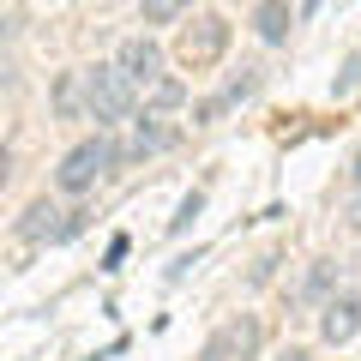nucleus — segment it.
<instances>
[{
    "label": "nucleus",
    "instance_id": "nucleus-5",
    "mask_svg": "<svg viewBox=\"0 0 361 361\" xmlns=\"http://www.w3.org/2000/svg\"><path fill=\"white\" fill-rule=\"evenodd\" d=\"M18 235H25V241H66V235H78V211H61V205H49V199H37V205L25 211V223H18Z\"/></svg>",
    "mask_w": 361,
    "mask_h": 361
},
{
    "label": "nucleus",
    "instance_id": "nucleus-17",
    "mask_svg": "<svg viewBox=\"0 0 361 361\" xmlns=\"http://www.w3.org/2000/svg\"><path fill=\"white\" fill-rule=\"evenodd\" d=\"M355 187H361V151H355Z\"/></svg>",
    "mask_w": 361,
    "mask_h": 361
},
{
    "label": "nucleus",
    "instance_id": "nucleus-6",
    "mask_svg": "<svg viewBox=\"0 0 361 361\" xmlns=\"http://www.w3.org/2000/svg\"><path fill=\"white\" fill-rule=\"evenodd\" d=\"M253 90H259V73H253V66H241V73H235L229 85L217 90V97H205V103L193 109V121H199V127H211V121H223L229 109H241L247 97H253Z\"/></svg>",
    "mask_w": 361,
    "mask_h": 361
},
{
    "label": "nucleus",
    "instance_id": "nucleus-10",
    "mask_svg": "<svg viewBox=\"0 0 361 361\" xmlns=\"http://www.w3.org/2000/svg\"><path fill=\"white\" fill-rule=\"evenodd\" d=\"M54 109H61L66 121H78V115L90 121V109H85V73H66L61 85H54Z\"/></svg>",
    "mask_w": 361,
    "mask_h": 361
},
{
    "label": "nucleus",
    "instance_id": "nucleus-13",
    "mask_svg": "<svg viewBox=\"0 0 361 361\" xmlns=\"http://www.w3.org/2000/svg\"><path fill=\"white\" fill-rule=\"evenodd\" d=\"M175 103H180V78H163V85H151V109H157V115H169Z\"/></svg>",
    "mask_w": 361,
    "mask_h": 361
},
{
    "label": "nucleus",
    "instance_id": "nucleus-14",
    "mask_svg": "<svg viewBox=\"0 0 361 361\" xmlns=\"http://www.w3.org/2000/svg\"><path fill=\"white\" fill-rule=\"evenodd\" d=\"M199 205H205V199H199V193H187V199H180V217H175V235L187 229V223H193V217H199Z\"/></svg>",
    "mask_w": 361,
    "mask_h": 361
},
{
    "label": "nucleus",
    "instance_id": "nucleus-18",
    "mask_svg": "<svg viewBox=\"0 0 361 361\" xmlns=\"http://www.w3.org/2000/svg\"><path fill=\"white\" fill-rule=\"evenodd\" d=\"M283 361H307V355H301V349H295V355H283Z\"/></svg>",
    "mask_w": 361,
    "mask_h": 361
},
{
    "label": "nucleus",
    "instance_id": "nucleus-11",
    "mask_svg": "<svg viewBox=\"0 0 361 361\" xmlns=\"http://www.w3.org/2000/svg\"><path fill=\"white\" fill-rule=\"evenodd\" d=\"M253 25H259V37H265V42H283L289 37V0H265V6L253 13Z\"/></svg>",
    "mask_w": 361,
    "mask_h": 361
},
{
    "label": "nucleus",
    "instance_id": "nucleus-3",
    "mask_svg": "<svg viewBox=\"0 0 361 361\" xmlns=\"http://www.w3.org/2000/svg\"><path fill=\"white\" fill-rule=\"evenodd\" d=\"M223 49H229V18H217V13L193 18V25L180 30V61L187 66H211Z\"/></svg>",
    "mask_w": 361,
    "mask_h": 361
},
{
    "label": "nucleus",
    "instance_id": "nucleus-2",
    "mask_svg": "<svg viewBox=\"0 0 361 361\" xmlns=\"http://www.w3.org/2000/svg\"><path fill=\"white\" fill-rule=\"evenodd\" d=\"M133 103H139V85H133L121 66H90L85 73V109L97 127H109V121H127Z\"/></svg>",
    "mask_w": 361,
    "mask_h": 361
},
{
    "label": "nucleus",
    "instance_id": "nucleus-9",
    "mask_svg": "<svg viewBox=\"0 0 361 361\" xmlns=\"http://www.w3.org/2000/svg\"><path fill=\"white\" fill-rule=\"evenodd\" d=\"M253 349H259V325L253 319H235V325H223V331L205 343V355H199V361H247Z\"/></svg>",
    "mask_w": 361,
    "mask_h": 361
},
{
    "label": "nucleus",
    "instance_id": "nucleus-1",
    "mask_svg": "<svg viewBox=\"0 0 361 361\" xmlns=\"http://www.w3.org/2000/svg\"><path fill=\"white\" fill-rule=\"evenodd\" d=\"M115 163H121V145L109 139V133H90V139H78L73 151L61 157L54 187H61V193H90V187H97V180H103Z\"/></svg>",
    "mask_w": 361,
    "mask_h": 361
},
{
    "label": "nucleus",
    "instance_id": "nucleus-4",
    "mask_svg": "<svg viewBox=\"0 0 361 361\" xmlns=\"http://www.w3.org/2000/svg\"><path fill=\"white\" fill-rule=\"evenodd\" d=\"M115 66H121L139 90H151V85H163V78H169V73H163V49H157L151 37H127V42H121V54H115Z\"/></svg>",
    "mask_w": 361,
    "mask_h": 361
},
{
    "label": "nucleus",
    "instance_id": "nucleus-12",
    "mask_svg": "<svg viewBox=\"0 0 361 361\" xmlns=\"http://www.w3.org/2000/svg\"><path fill=\"white\" fill-rule=\"evenodd\" d=\"M193 6V0H145V25H169V18H180Z\"/></svg>",
    "mask_w": 361,
    "mask_h": 361
},
{
    "label": "nucleus",
    "instance_id": "nucleus-8",
    "mask_svg": "<svg viewBox=\"0 0 361 361\" xmlns=\"http://www.w3.org/2000/svg\"><path fill=\"white\" fill-rule=\"evenodd\" d=\"M361 331V295H331L325 301V313H319V337L325 343H349V337Z\"/></svg>",
    "mask_w": 361,
    "mask_h": 361
},
{
    "label": "nucleus",
    "instance_id": "nucleus-16",
    "mask_svg": "<svg viewBox=\"0 0 361 361\" xmlns=\"http://www.w3.org/2000/svg\"><path fill=\"white\" fill-rule=\"evenodd\" d=\"M349 223H355V229H361V193H355V205H349Z\"/></svg>",
    "mask_w": 361,
    "mask_h": 361
},
{
    "label": "nucleus",
    "instance_id": "nucleus-7",
    "mask_svg": "<svg viewBox=\"0 0 361 361\" xmlns=\"http://www.w3.org/2000/svg\"><path fill=\"white\" fill-rule=\"evenodd\" d=\"M180 139V127L169 115H157V109H145L139 121H133V139H127V157H157V151H169V145Z\"/></svg>",
    "mask_w": 361,
    "mask_h": 361
},
{
    "label": "nucleus",
    "instance_id": "nucleus-15",
    "mask_svg": "<svg viewBox=\"0 0 361 361\" xmlns=\"http://www.w3.org/2000/svg\"><path fill=\"white\" fill-rule=\"evenodd\" d=\"M325 289H331V265H319V271H313V283H307V301H313V295H325Z\"/></svg>",
    "mask_w": 361,
    "mask_h": 361
}]
</instances>
